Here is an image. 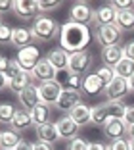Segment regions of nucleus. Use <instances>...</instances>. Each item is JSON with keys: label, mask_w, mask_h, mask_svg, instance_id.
Returning a JSON list of instances; mask_svg holds the SVG:
<instances>
[{"label": "nucleus", "mask_w": 134, "mask_h": 150, "mask_svg": "<svg viewBox=\"0 0 134 150\" xmlns=\"http://www.w3.org/2000/svg\"><path fill=\"white\" fill-rule=\"evenodd\" d=\"M92 39V33L86 25H79V23L67 21L65 25H61V35H60V46L65 52H81L86 50L88 42Z\"/></svg>", "instance_id": "obj_1"}, {"label": "nucleus", "mask_w": 134, "mask_h": 150, "mask_svg": "<svg viewBox=\"0 0 134 150\" xmlns=\"http://www.w3.org/2000/svg\"><path fill=\"white\" fill-rule=\"evenodd\" d=\"M31 33H33V39L39 42H50V40L60 39L61 25L48 16H39L31 25Z\"/></svg>", "instance_id": "obj_2"}, {"label": "nucleus", "mask_w": 134, "mask_h": 150, "mask_svg": "<svg viewBox=\"0 0 134 150\" xmlns=\"http://www.w3.org/2000/svg\"><path fill=\"white\" fill-rule=\"evenodd\" d=\"M92 64H94V56H92L88 50L73 52V54H69V67H67V71L73 73V75L84 77V75H88Z\"/></svg>", "instance_id": "obj_3"}, {"label": "nucleus", "mask_w": 134, "mask_h": 150, "mask_svg": "<svg viewBox=\"0 0 134 150\" xmlns=\"http://www.w3.org/2000/svg\"><path fill=\"white\" fill-rule=\"evenodd\" d=\"M121 37H123V33L115 25H102V27H96V31H94V39L98 40V44L102 48L117 46L121 42Z\"/></svg>", "instance_id": "obj_4"}, {"label": "nucleus", "mask_w": 134, "mask_h": 150, "mask_svg": "<svg viewBox=\"0 0 134 150\" xmlns=\"http://www.w3.org/2000/svg\"><path fill=\"white\" fill-rule=\"evenodd\" d=\"M15 60H18V64L21 66V69L25 73H31V71L39 66L40 60H42L40 58V48L36 44H31V46H27L23 50H18V58Z\"/></svg>", "instance_id": "obj_5"}, {"label": "nucleus", "mask_w": 134, "mask_h": 150, "mask_svg": "<svg viewBox=\"0 0 134 150\" xmlns=\"http://www.w3.org/2000/svg\"><path fill=\"white\" fill-rule=\"evenodd\" d=\"M13 13H15L19 19H25V21L33 19V21H35L42 12H40L39 0H15V2H13Z\"/></svg>", "instance_id": "obj_6"}, {"label": "nucleus", "mask_w": 134, "mask_h": 150, "mask_svg": "<svg viewBox=\"0 0 134 150\" xmlns=\"http://www.w3.org/2000/svg\"><path fill=\"white\" fill-rule=\"evenodd\" d=\"M69 21L88 27L90 23H94V10L86 2H75L69 10Z\"/></svg>", "instance_id": "obj_7"}, {"label": "nucleus", "mask_w": 134, "mask_h": 150, "mask_svg": "<svg viewBox=\"0 0 134 150\" xmlns=\"http://www.w3.org/2000/svg\"><path fill=\"white\" fill-rule=\"evenodd\" d=\"M61 91H63V85H61L58 79H54V81H48V83L39 85L40 102H44V104H48V106L56 104V102H58V98H60V94H61Z\"/></svg>", "instance_id": "obj_8"}, {"label": "nucleus", "mask_w": 134, "mask_h": 150, "mask_svg": "<svg viewBox=\"0 0 134 150\" xmlns=\"http://www.w3.org/2000/svg\"><path fill=\"white\" fill-rule=\"evenodd\" d=\"M82 102V93L81 91H73V88H63L58 98V102L54 106L58 108L60 112H71L77 104Z\"/></svg>", "instance_id": "obj_9"}, {"label": "nucleus", "mask_w": 134, "mask_h": 150, "mask_svg": "<svg viewBox=\"0 0 134 150\" xmlns=\"http://www.w3.org/2000/svg\"><path fill=\"white\" fill-rule=\"evenodd\" d=\"M104 93H105V96H107V100H123V98L130 93L128 91V81L119 77V75H115V79L105 87Z\"/></svg>", "instance_id": "obj_10"}, {"label": "nucleus", "mask_w": 134, "mask_h": 150, "mask_svg": "<svg viewBox=\"0 0 134 150\" xmlns=\"http://www.w3.org/2000/svg\"><path fill=\"white\" fill-rule=\"evenodd\" d=\"M56 77H58V71L50 66V62H48L46 58H42V60L39 62V66L31 71V79H35L39 85L48 83V81H54Z\"/></svg>", "instance_id": "obj_11"}, {"label": "nucleus", "mask_w": 134, "mask_h": 150, "mask_svg": "<svg viewBox=\"0 0 134 150\" xmlns=\"http://www.w3.org/2000/svg\"><path fill=\"white\" fill-rule=\"evenodd\" d=\"M56 127H58V135H60L61 141H73V139L79 137V125L75 123L73 119L69 117V115H65V117H60L56 121Z\"/></svg>", "instance_id": "obj_12"}, {"label": "nucleus", "mask_w": 134, "mask_h": 150, "mask_svg": "<svg viewBox=\"0 0 134 150\" xmlns=\"http://www.w3.org/2000/svg\"><path fill=\"white\" fill-rule=\"evenodd\" d=\"M46 60L50 62V66L56 71H67V67H69V52H65L61 46H56V48L48 50Z\"/></svg>", "instance_id": "obj_13"}, {"label": "nucleus", "mask_w": 134, "mask_h": 150, "mask_svg": "<svg viewBox=\"0 0 134 150\" xmlns=\"http://www.w3.org/2000/svg\"><path fill=\"white\" fill-rule=\"evenodd\" d=\"M31 127H35L33 117H31V112L25 110V108L15 110V115H13L12 123H10V129H13L15 133H19V135H21L23 131H27V129H31Z\"/></svg>", "instance_id": "obj_14"}, {"label": "nucleus", "mask_w": 134, "mask_h": 150, "mask_svg": "<svg viewBox=\"0 0 134 150\" xmlns=\"http://www.w3.org/2000/svg\"><path fill=\"white\" fill-rule=\"evenodd\" d=\"M104 135L109 141H117V139H125V135H128V127L125 125L123 119H109L107 123L102 127Z\"/></svg>", "instance_id": "obj_15"}, {"label": "nucleus", "mask_w": 134, "mask_h": 150, "mask_svg": "<svg viewBox=\"0 0 134 150\" xmlns=\"http://www.w3.org/2000/svg\"><path fill=\"white\" fill-rule=\"evenodd\" d=\"M102 91H105V87L96 73H88V75L82 77V87H81L82 94H86V96H98V94H102Z\"/></svg>", "instance_id": "obj_16"}, {"label": "nucleus", "mask_w": 134, "mask_h": 150, "mask_svg": "<svg viewBox=\"0 0 134 150\" xmlns=\"http://www.w3.org/2000/svg\"><path fill=\"white\" fill-rule=\"evenodd\" d=\"M19 104H21V108H25V110H33V108H36L40 104V94H39V87L36 85L31 83L29 87L23 91L21 94H19Z\"/></svg>", "instance_id": "obj_17"}, {"label": "nucleus", "mask_w": 134, "mask_h": 150, "mask_svg": "<svg viewBox=\"0 0 134 150\" xmlns=\"http://www.w3.org/2000/svg\"><path fill=\"white\" fill-rule=\"evenodd\" d=\"M69 117L73 119L79 127H86V125L92 123V108L86 106L84 102H81V104H77V106L69 112Z\"/></svg>", "instance_id": "obj_18"}, {"label": "nucleus", "mask_w": 134, "mask_h": 150, "mask_svg": "<svg viewBox=\"0 0 134 150\" xmlns=\"http://www.w3.org/2000/svg\"><path fill=\"white\" fill-rule=\"evenodd\" d=\"M123 58H125V48H123L121 44L102 48V62H104V66H107V67H115Z\"/></svg>", "instance_id": "obj_19"}, {"label": "nucleus", "mask_w": 134, "mask_h": 150, "mask_svg": "<svg viewBox=\"0 0 134 150\" xmlns=\"http://www.w3.org/2000/svg\"><path fill=\"white\" fill-rule=\"evenodd\" d=\"M115 18H117V12L109 4H105V6H102V8L94 10V25L96 27L115 25Z\"/></svg>", "instance_id": "obj_20"}, {"label": "nucleus", "mask_w": 134, "mask_h": 150, "mask_svg": "<svg viewBox=\"0 0 134 150\" xmlns=\"http://www.w3.org/2000/svg\"><path fill=\"white\" fill-rule=\"evenodd\" d=\"M35 133H36V139H39L40 142H48V144H54V142L60 139V135H58V127H56L54 121L35 127Z\"/></svg>", "instance_id": "obj_21"}, {"label": "nucleus", "mask_w": 134, "mask_h": 150, "mask_svg": "<svg viewBox=\"0 0 134 150\" xmlns=\"http://www.w3.org/2000/svg\"><path fill=\"white\" fill-rule=\"evenodd\" d=\"M33 40H35V39H33L31 29H27V27H15V29H13L12 44L18 50H23V48H27V46H31V44H33Z\"/></svg>", "instance_id": "obj_22"}, {"label": "nucleus", "mask_w": 134, "mask_h": 150, "mask_svg": "<svg viewBox=\"0 0 134 150\" xmlns=\"http://www.w3.org/2000/svg\"><path fill=\"white\" fill-rule=\"evenodd\" d=\"M31 117H33L35 127L44 125V123H50V121H52V108L48 106V104H44V102H40L36 108L31 110Z\"/></svg>", "instance_id": "obj_23"}, {"label": "nucleus", "mask_w": 134, "mask_h": 150, "mask_svg": "<svg viewBox=\"0 0 134 150\" xmlns=\"http://www.w3.org/2000/svg\"><path fill=\"white\" fill-rule=\"evenodd\" d=\"M115 27L121 33L132 31V29H134V10H123V12H117Z\"/></svg>", "instance_id": "obj_24"}, {"label": "nucleus", "mask_w": 134, "mask_h": 150, "mask_svg": "<svg viewBox=\"0 0 134 150\" xmlns=\"http://www.w3.org/2000/svg\"><path fill=\"white\" fill-rule=\"evenodd\" d=\"M21 142V135L13 129L0 131V150H15V146Z\"/></svg>", "instance_id": "obj_25"}, {"label": "nucleus", "mask_w": 134, "mask_h": 150, "mask_svg": "<svg viewBox=\"0 0 134 150\" xmlns=\"http://www.w3.org/2000/svg\"><path fill=\"white\" fill-rule=\"evenodd\" d=\"M29 85H31V73H25V71L19 73L18 77H13V79L8 81V88L12 91V93H15L18 96L25 91L27 87H29Z\"/></svg>", "instance_id": "obj_26"}, {"label": "nucleus", "mask_w": 134, "mask_h": 150, "mask_svg": "<svg viewBox=\"0 0 134 150\" xmlns=\"http://www.w3.org/2000/svg\"><path fill=\"white\" fill-rule=\"evenodd\" d=\"M113 71H115V75H119V77H123V79L128 81L130 77L134 75V62L128 60V58H123L121 62L113 67Z\"/></svg>", "instance_id": "obj_27"}, {"label": "nucleus", "mask_w": 134, "mask_h": 150, "mask_svg": "<svg viewBox=\"0 0 134 150\" xmlns=\"http://www.w3.org/2000/svg\"><path fill=\"white\" fill-rule=\"evenodd\" d=\"M107 121H109V115H107L105 104H96V106H92V123L98 125V127H104Z\"/></svg>", "instance_id": "obj_28"}, {"label": "nucleus", "mask_w": 134, "mask_h": 150, "mask_svg": "<svg viewBox=\"0 0 134 150\" xmlns=\"http://www.w3.org/2000/svg\"><path fill=\"white\" fill-rule=\"evenodd\" d=\"M105 108H107L109 119H123V117H125L126 106L123 104L121 100H107V102H105Z\"/></svg>", "instance_id": "obj_29"}, {"label": "nucleus", "mask_w": 134, "mask_h": 150, "mask_svg": "<svg viewBox=\"0 0 134 150\" xmlns=\"http://www.w3.org/2000/svg\"><path fill=\"white\" fill-rule=\"evenodd\" d=\"M13 115H15V108L12 104H0V123L2 125H10Z\"/></svg>", "instance_id": "obj_30"}, {"label": "nucleus", "mask_w": 134, "mask_h": 150, "mask_svg": "<svg viewBox=\"0 0 134 150\" xmlns=\"http://www.w3.org/2000/svg\"><path fill=\"white\" fill-rule=\"evenodd\" d=\"M96 75H98L100 81L104 83V87H107V85L115 79V71H113V67H107V66H100L98 69H96Z\"/></svg>", "instance_id": "obj_31"}, {"label": "nucleus", "mask_w": 134, "mask_h": 150, "mask_svg": "<svg viewBox=\"0 0 134 150\" xmlns=\"http://www.w3.org/2000/svg\"><path fill=\"white\" fill-rule=\"evenodd\" d=\"M82 87V77L81 75H73L67 71V81H65L63 88H73V91H81Z\"/></svg>", "instance_id": "obj_32"}, {"label": "nucleus", "mask_w": 134, "mask_h": 150, "mask_svg": "<svg viewBox=\"0 0 134 150\" xmlns=\"http://www.w3.org/2000/svg\"><path fill=\"white\" fill-rule=\"evenodd\" d=\"M88 146H90L88 141H84L82 137H77V139H73V141L67 142V148L65 150H88Z\"/></svg>", "instance_id": "obj_33"}, {"label": "nucleus", "mask_w": 134, "mask_h": 150, "mask_svg": "<svg viewBox=\"0 0 134 150\" xmlns=\"http://www.w3.org/2000/svg\"><path fill=\"white\" fill-rule=\"evenodd\" d=\"M12 37H13V29L8 23H2V25H0V44L12 42Z\"/></svg>", "instance_id": "obj_34"}, {"label": "nucleus", "mask_w": 134, "mask_h": 150, "mask_svg": "<svg viewBox=\"0 0 134 150\" xmlns=\"http://www.w3.org/2000/svg\"><path fill=\"white\" fill-rule=\"evenodd\" d=\"M19 73H23V69H21V66L18 64V60H10V66H8V69H6V79H13V77H18Z\"/></svg>", "instance_id": "obj_35"}, {"label": "nucleus", "mask_w": 134, "mask_h": 150, "mask_svg": "<svg viewBox=\"0 0 134 150\" xmlns=\"http://www.w3.org/2000/svg\"><path fill=\"white\" fill-rule=\"evenodd\" d=\"M109 6H111L115 12H123V10H132L134 2L132 0H113V2H109Z\"/></svg>", "instance_id": "obj_36"}, {"label": "nucleus", "mask_w": 134, "mask_h": 150, "mask_svg": "<svg viewBox=\"0 0 134 150\" xmlns=\"http://www.w3.org/2000/svg\"><path fill=\"white\" fill-rule=\"evenodd\" d=\"M39 4H40V12L46 13V12H54L56 8H60L61 2L60 0H39Z\"/></svg>", "instance_id": "obj_37"}, {"label": "nucleus", "mask_w": 134, "mask_h": 150, "mask_svg": "<svg viewBox=\"0 0 134 150\" xmlns=\"http://www.w3.org/2000/svg\"><path fill=\"white\" fill-rule=\"evenodd\" d=\"M107 150H130L128 139H117V141H109Z\"/></svg>", "instance_id": "obj_38"}, {"label": "nucleus", "mask_w": 134, "mask_h": 150, "mask_svg": "<svg viewBox=\"0 0 134 150\" xmlns=\"http://www.w3.org/2000/svg\"><path fill=\"white\" fill-rule=\"evenodd\" d=\"M123 121H125L126 127H132L134 125V106H126L125 110V117H123Z\"/></svg>", "instance_id": "obj_39"}, {"label": "nucleus", "mask_w": 134, "mask_h": 150, "mask_svg": "<svg viewBox=\"0 0 134 150\" xmlns=\"http://www.w3.org/2000/svg\"><path fill=\"white\" fill-rule=\"evenodd\" d=\"M123 48H125V58H128V60H132V62H134V40L126 42Z\"/></svg>", "instance_id": "obj_40"}, {"label": "nucleus", "mask_w": 134, "mask_h": 150, "mask_svg": "<svg viewBox=\"0 0 134 150\" xmlns=\"http://www.w3.org/2000/svg\"><path fill=\"white\" fill-rule=\"evenodd\" d=\"M15 150H35V142H29L27 139H21V142L15 146Z\"/></svg>", "instance_id": "obj_41"}, {"label": "nucleus", "mask_w": 134, "mask_h": 150, "mask_svg": "<svg viewBox=\"0 0 134 150\" xmlns=\"http://www.w3.org/2000/svg\"><path fill=\"white\" fill-rule=\"evenodd\" d=\"M8 10H13V2H10V0H0V13L8 12Z\"/></svg>", "instance_id": "obj_42"}, {"label": "nucleus", "mask_w": 134, "mask_h": 150, "mask_svg": "<svg viewBox=\"0 0 134 150\" xmlns=\"http://www.w3.org/2000/svg\"><path fill=\"white\" fill-rule=\"evenodd\" d=\"M35 150H54V144H48V142H35Z\"/></svg>", "instance_id": "obj_43"}, {"label": "nucleus", "mask_w": 134, "mask_h": 150, "mask_svg": "<svg viewBox=\"0 0 134 150\" xmlns=\"http://www.w3.org/2000/svg\"><path fill=\"white\" fill-rule=\"evenodd\" d=\"M8 66H10V60H8V58H4V56H0V73H6Z\"/></svg>", "instance_id": "obj_44"}, {"label": "nucleus", "mask_w": 134, "mask_h": 150, "mask_svg": "<svg viewBox=\"0 0 134 150\" xmlns=\"http://www.w3.org/2000/svg\"><path fill=\"white\" fill-rule=\"evenodd\" d=\"M88 150H107V144H104V142H90Z\"/></svg>", "instance_id": "obj_45"}, {"label": "nucleus", "mask_w": 134, "mask_h": 150, "mask_svg": "<svg viewBox=\"0 0 134 150\" xmlns=\"http://www.w3.org/2000/svg\"><path fill=\"white\" fill-rule=\"evenodd\" d=\"M4 87H8V79H6L4 73H0V91H2Z\"/></svg>", "instance_id": "obj_46"}, {"label": "nucleus", "mask_w": 134, "mask_h": 150, "mask_svg": "<svg viewBox=\"0 0 134 150\" xmlns=\"http://www.w3.org/2000/svg\"><path fill=\"white\" fill-rule=\"evenodd\" d=\"M128 91H130V93H134V75L128 79Z\"/></svg>", "instance_id": "obj_47"}, {"label": "nucleus", "mask_w": 134, "mask_h": 150, "mask_svg": "<svg viewBox=\"0 0 134 150\" xmlns=\"http://www.w3.org/2000/svg\"><path fill=\"white\" fill-rule=\"evenodd\" d=\"M128 139H134V125L128 127Z\"/></svg>", "instance_id": "obj_48"}, {"label": "nucleus", "mask_w": 134, "mask_h": 150, "mask_svg": "<svg viewBox=\"0 0 134 150\" xmlns=\"http://www.w3.org/2000/svg\"><path fill=\"white\" fill-rule=\"evenodd\" d=\"M128 146H130V150H134V139H128Z\"/></svg>", "instance_id": "obj_49"}, {"label": "nucleus", "mask_w": 134, "mask_h": 150, "mask_svg": "<svg viewBox=\"0 0 134 150\" xmlns=\"http://www.w3.org/2000/svg\"><path fill=\"white\" fill-rule=\"evenodd\" d=\"M2 23H4V21H2V13H0V25H2Z\"/></svg>", "instance_id": "obj_50"}]
</instances>
